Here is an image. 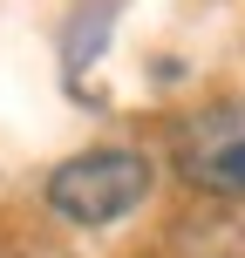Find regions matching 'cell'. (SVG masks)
I'll list each match as a JSON object with an SVG mask.
<instances>
[{
  "instance_id": "cell-2",
  "label": "cell",
  "mask_w": 245,
  "mask_h": 258,
  "mask_svg": "<svg viewBox=\"0 0 245 258\" xmlns=\"http://www.w3.org/2000/svg\"><path fill=\"white\" fill-rule=\"evenodd\" d=\"M177 170L205 197H245V102H218L177 129Z\"/></svg>"
},
{
  "instance_id": "cell-1",
  "label": "cell",
  "mask_w": 245,
  "mask_h": 258,
  "mask_svg": "<svg viewBox=\"0 0 245 258\" xmlns=\"http://www.w3.org/2000/svg\"><path fill=\"white\" fill-rule=\"evenodd\" d=\"M150 156L136 150H89L68 156V163L48 170V211L62 224H82V231H103V224L129 218V211L150 197Z\"/></svg>"
}]
</instances>
